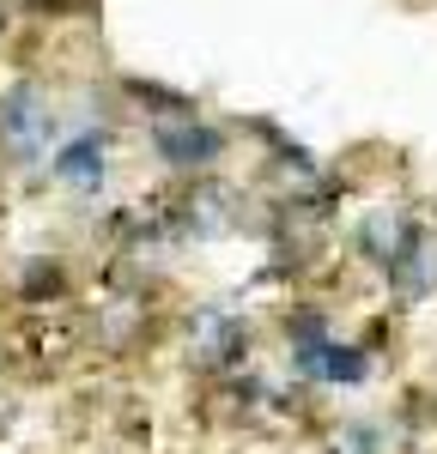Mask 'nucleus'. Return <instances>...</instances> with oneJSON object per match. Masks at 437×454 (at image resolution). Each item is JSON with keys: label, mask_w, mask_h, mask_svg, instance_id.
Masks as SVG:
<instances>
[{"label": "nucleus", "mask_w": 437, "mask_h": 454, "mask_svg": "<svg viewBox=\"0 0 437 454\" xmlns=\"http://www.w3.org/2000/svg\"><path fill=\"white\" fill-rule=\"evenodd\" d=\"M0 140L19 164H36L49 152V104L36 85H12L6 104H0Z\"/></svg>", "instance_id": "nucleus-1"}, {"label": "nucleus", "mask_w": 437, "mask_h": 454, "mask_svg": "<svg viewBox=\"0 0 437 454\" xmlns=\"http://www.w3.org/2000/svg\"><path fill=\"white\" fill-rule=\"evenodd\" d=\"M55 176L73 182V188H98L104 182V134H85V140H73L61 158H55Z\"/></svg>", "instance_id": "nucleus-2"}, {"label": "nucleus", "mask_w": 437, "mask_h": 454, "mask_svg": "<svg viewBox=\"0 0 437 454\" xmlns=\"http://www.w3.org/2000/svg\"><path fill=\"white\" fill-rule=\"evenodd\" d=\"M158 152H164L171 164H207L218 152V134L195 128V121H177V128H158Z\"/></svg>", "instance_id": "nucleus-3"}]
</instances>
